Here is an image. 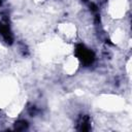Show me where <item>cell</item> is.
<instances>
[{
	"label": "cell",
	"instance_id": "1",
	"mask_svg": "<svg viewBox=\"0 0 132 132\" xmlns=\"http://www.w3.org/2000/svg\"><path fill=\"white\" fill-rule=\"evenodd\" d=\"M27 127H28V123L25 120L18 121L14 124V129L15 130H25V129H27Z\"/></svg>",
	"mask_w": 132,
	"mask_h": 132
}]
</instances>
